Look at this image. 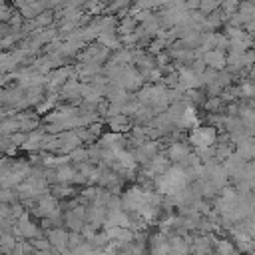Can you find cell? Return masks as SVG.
I'll return each mask as SVG.
<instances>
[{
    "mask_svg": "<svg viewBox=\"0 0 255 255\" xmlns=\"http://www.w3.org/2000/svg\"><path fill=\"white\" fill-rule=\"evenodd\" d=\"M157 189L163 191V193H179L181 189H185V183H187V175L181 167H167L163 173H159L157 177Z\"/></svg>",
    "mask_w": 255,
    "mask_h": 255,
    "instance_id": "6da1fadb",
    "label": "cell"
},
{
    "mask_svg": "<svg viewBox=\"0 0 255 255\" xmlns=\"http://www.w3.org/2000/svg\"><path fill=\"white\" fill-rule=\"evenodd\" d=\"M217 139V131L211 128V126H205V128H193L191 133H189V141L191 145H195L197 149H207L215 143Z\"/></svg>",
    "mask_w": 255,
    "mask_h": 255,
    "instance_id": "7a4b0ae2",
    "label": "cell"
},
{
    "mask_svg": "<svg viewBox=\"0 0 255 255\" xmlns=\"http://www.w3.org/2000/svg\"><path fill=\"white\" fill-rule=\"evenodd\" d=\"M203 62L213 70H221L227 64V56L223 54V50H207L203 56Z\"/></svg>",
    "mask_w": 255,
    "mask_h": 255,
    "instance_id": "3957f363",
    "label": "cell"
},
{
    "mask_svg": "<svg viewBox=\"0 0 255 255\" xmlns=\"http://www.w3.org/2000/svg\"><path fill=\"white\" fill-rule=\"evenodd\" d=\"M36 213L38 215H42V217H56L60 211H58V203H56V199L54 197H42L40 199V203H38V209H36Z\"/></svg>",
    "mask_w": 255,
    "mask_h": 255,
    "instance_id": "277c9868",
    "label": "cell"
},
{
    "mask_svg": "<svg viewBox=\"0 0 255 255\" xmlns=\"http://www.w3.org/2000/svg\"><path fill=\"white\" fill-rule=\"evenodd\" d=\"M167 155L173 161H187V157H189V145L187 143H181V141H175V143H171Z\"/></svg>",
    "mask_w": 255,
    "mask_h": 255,
    "instance_id": "5b68a950",
    "label": "cell"
},
{
    "mask_svg": "<svg viewBox=\"0 0 255 255\" xmlns=\"http://www.w3.org/2000/svg\"><path fill=\"white\" fill-rule=\"evenodd\" d=\"M68 235H70V233H66L64 229H52V231L48 233V239H50V243H52L58 251H64V249L68 247Z\"/></svg>",
    "mask_w": 255,
    "mask_h": 255,
    "instance_id": "8992f818",
    "label": "cell"
},
{
    "mask_svg": "<svg viewBox=\"0 0 255 255\" xmlns=\"http://www.w3.org/2000/svg\"><path fill=\"white\" fill-rule=\"evenodd\" d=\"M18 229H20V235L22 237H36L38 235V227L32 223V221H28V217L26 215H20V223H18Z\"/></svg>",
    "mask_w": 255,
    "mask_h": 255,
    "instance_id": "52a82bcc",
    "label": "cell"
},
{
    "mask_svg": "<svg viewBox=\"0 0 255 255\" xmlns=\"http://www.w3.org/2000/svg\"><path fill=\"white\" fill-rule=\"evenodd\" d=\"M165 169H167V159H165V157H161V155H153V157L149 159V173L159 175V173H163Z\"/></svg>",
    "mask_w": 255,
    "mask_h": 255,
    "instance_id": "ba28073f",
    "label": "cell"
},
{
    "mask_svg": "<svg viewBox=\"0 0 255 255\" xmlns=\"http://www.w3.org/2000/svg\"><path fill=\"white\" fill-rule=\"evenodd\" d=\"M221 8L225 16H233L239 10V0H221Z\"/></svg>",
    "mask_w": 255,
    "mask_h": 255,
    "instance_id": "9c48e42d",
    "label": "cell"
},
{
    "mask_svg": "<svg viewBox=\"0 0 255 255\" xmlns=\"http://www.w3.org/2000/svg\"><path fill=\"white\" fill-rule=\"evenodd\" d=\"M219 6H221V0H201V2H199V8H201L203 14H211V12H215Z\"/></svg>",
    "mask_w": 255,
    "mask_h": 255,
    "instance_id": "30bf717a",
    "label": "cell"
},
{
    "mask_svg": "<svg viewBox=\"0 0 255 255\" xmlns=\"http://www.w3.org/2000/svg\"><path fill=\"white\" fill-rule=\"evenodd\" d=\"M110 124H112V128H114V129H126V128H128V118H124V116L116 114V116H112Z\"/></svg>",
    "mask_w": 255,
    "mask_h": 255,
    "instance_id": "8fae6325",
    "label": "cell"
},
{
    "mask_svg": "<svg viewBox=\"0 0 255 255\" xmlns=\"http://www.w3.org/2000/svg\"><path fill=\"white\" fill-rule=\"evenodd\" d=\"M221 106H223V98H217V96H213L211 100L205 102V110L207 112H217Z\"/></svg>",
    "mask_w": 255,
    "mask_h": 255,
    "instance_id": "7c38bea8",
    "label": "cell"
},
{
    "mask_svg": "<svg viewBox=\"0 0 255 255\" xmlns=\"http://www.w3.org/2000/svg\"><path fill=\"white\" fill-rule=\"evenodd\" d=\"M217 247H219V253H221V255H233V247H231L227 241H221Z\"/></svg>",
    "mask_w": 255,
    "mask_h": 255,
    "instance_id": "4fadbf2b",
    "label": "cell"
},
{
    "mask_svg": "<svg viewBox=\"0 0 255 255\" xmlns=\"http://www.w3.org/2000/svg\"><path fill=\"white\" fill-rule=\"evenodd\" d=\"M163 0H139L137 4H139V8H151V6H157V4H161Z\"/></svg>",
    "mask_w": 255,
    "mask_h": 255,
    "instance_id": "5bb4252c",
    "label": "cell"
},
{
    "mask_svg": "<svg viewBox=\"0 0 255 255\" xmlns=\"http://www.w3.org/2000/svg\"><path fill=\"white\" fill-rule=\"evenodd\" d=\"M32 255H56V253H52L50 249H44V251H34Z\"/></svg>",
    "mask_w": 255,
    "mask_h": 255,
    "instance_id": "9a60e30c",
    "label": "cell"
},
{
    "mask_svg": "<svg viewBox=\"0 0 255 255\" xmlns=\"http://www.w3.org/2000/svg\"><path fill=\"white\" fill-rule=\"evenodd\" d=\"M241 2H247V0H239V4H241Z\"/></svg>",
    "mask_w": 255,
    "mask_h": 255,
    "instance_id": "2e32d148",
    "label": "cell"
}]
</instances>
